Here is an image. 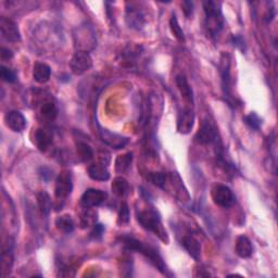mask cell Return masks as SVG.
<instances>
[{
	"label": "cell",
	"mask_w": 278,
	"mask_h": 278,
	"mask_svg": "<svg viewBox=\"0 0 278 278\" xmlns=\"http://www.w3.org/2000/svg\"><path fill=\"white\" fill-rule=\"evenodd\" d=\"M120 243L124 246V248L128 251H135L140 253L142 256H145L149 263L155 266L157 270L165 276H172V274L169 272L168 267L165 265L164 260H163L162 255L157 250L155 247H152L146 243H143L139 239L133 237L131 235H123L119 237Z\"/></svg>",
	"instance_id": "6da1fadb"
},
{
	"label": "cell",
	"mask_w": 278,
	"mask_h": 278,
	"mask_svg": "<svg viewBox=\"0 0 278 278\" xmlns=\"http://www.w3.org/2000/svg\"><path fill=\"white\" fill-rule=\"evenodd\" d=\"M136 216L137 222L143 229H146L147 232H150L158 236V238L163 243L165 244L169 243L168 232L165 231V228L163 227L161 216L156 210L147 209L139 211V212H137Z\"/></svg>",
	"instance_id": "7a4b0ae2"
},
{
	"label": "cell",
	"mask_w": 278,
	"mask_h": 278,
	"mask_svg": "<svg viewBox=\"0 0 278 278\" xmlns=\"http://www.w3.org/2000/svg\"><path fill=\"white\" fill-rule=\"evenodd\" d=\"M203 10L207 32L211 37L215 38L224 27V16L220 4L213 2V0H207V2H203Z\"/></svg>",
	"instance_id": "3957f363"
},
{
	"label": "cell",
	"mask_w": 278,
	"mask_h": 278,
	"mask_svg": "<svg viewBox=\"0 0 278 278\" xmlns=\"http://www.w3.org/2000/svg\"><path fill=\"white\" fill-rule=\"evenodd\" d=\"M219 75H220V84H222V91L225 98V101L228 103L229 107H236V100L233 97V88H232V76H231V58L227 53H223L220 57L219 61Z\"/></svg>",
	"instance_id": "277c9868"
},
{
	"label": "cell",
	"mask_w": 278,
	"mask_h": 278,
	"mask_svg": "<svg viewBox=\"0 0 278 278\" xmlns=\"http://www.w3.org/2000/svg\"><path fill=\"white\" fill-rule=\"evenodd\" d=\"M195 139L200 145H215L219 140L218 132L215 123L211 121L209 118H206L199 127L197 132Z\"/></svg>",
	"instance_id": "5b68a950"
},
{
	"label": "cell",
	"mask_w": 278,
	"mask_h": 278,
	"mask_svg": "<svg viewBox=\"0 0 278 278\" xmlns=\"http://www.w3.org/2000/svg\"><path fill=\"white\" fill-rule=\"evenodd\" d=\"M211 197L217 207L223 209L232 208L236 203V196L234 195L233 190L226 185H215L211 191Z\"/></svg>",
	"instance_id": "8992f818"
},
{
	"label": "cell",
	"mask_w": 278,
	"mask_h": 278,
	"mask_svg": "<svg viewBox=\"0 0 278 278\" xmlns=\"http://www.w3.org/2000/svg\"><path fill=\"white\" fill-rule=\"evenodd\" d=\"M73 190V178L69 171H62L55 179L54 196L58 201H64Z\"/></svg>",
	"instance_id": "52a82bcc"
},
{
	"label": "cell",
	"mask_w": 278,
	"mask_h": 278,
	"mask_svg": "<svg viewBox=\"0 0 278 278\" xmlns=\"http://www.w3.org/2000/svg\"><path fill=\"white\" fill-rule=\"evenodd\" d=\"M92 66V59L88 51L79 50L74 53L70 61V68L75 75H82L89 71Z\"/></svg>",
	"instance_id": "ba28073f"
},
{
	"label": "cell",
	"mask_w": 278,
	"mask_h": 278,
	"mask_svg": "<svg viewBox=\"0 0 278 278\" xmlns=\"http://www.w3.org/2000/svg\"><path fill=\"white\" fill-rule=\"evenodd\" d=\"M107 193L96 188H89L81 197V206L85 209H92L99 207L107 200Z\"/></svg>",
	"instance_id": "9c48e42d"
},
{
	"label": "cell",
	"mask_w": 278,
	"mask_h": 278,
	"mask_svg": "<svg viewBox=\"0 0 278 278\" xmlns=\"http://www.w3.org/2000/svg\"><path fill=\"white\" fill-rule=\"evenodd\" d=\"M0 32L8 42L17 43L21 41V34L17 24L6 16H2V18H0Z\"/></svg>",
	"instance_id": "30bf717a"
},
{
	"label": "cell",
	"mask_w": 278,
	"mask_h": 278,
	"mask_svg": "<svg viewBox=\"0 0 278 278\" xmlns=\"http://www.w3.org/2000/svg\"><path fill=\"white\" fill-rule=\"evenodd\" d=\"M99 136L105 145L114 149H122L125 147L129 141L127 137L119 135L117 133H112L101 126H99Z\"/></svg>",
	"instance_id": "8fae6325"
},
{
	"label": "cell",
	"mask_w": 278,
	"mask_h": 278,
	"mask_svg": "<svg viewBox=\"0 0 278 278\" xmlns=\"http://www.w3.org/2000/svg\"><path fill=\"white\" fill-rule=\"evenodd\" d=\"M125 21L128 27L139 31L146 23V16L141 9H139L134 4H131V7H127L126 9Z\"/></svg>",
	"instance_id": "7c38bea8"
},
{
	"label": "cell",
	"mask_w": 278,
	"mask_h": 278,
	"mask_svg": "<svg viewBox=\"0 0 278 278\" xmlns=\"http://www.w3.org/2000/svg\"><path fill=\"white\" fill-rule=\"evenodd\" d=\"M5 123L9 128L15 133L23 132L27 126L26 119L20 111L7 112L5 116Z\"/></svg>",
	"instance_id": "4fadbf2b"
},
{
	"label": "cell",
	"mask_w": 278,
	"mask_h": 278,
	"mask_svg": "<svg viewBox=\"0 0 278 278\" xmlns=\"http://www.w3.org/2000/svg\"><path fill=\"white\" fill-rule=\"evenodd\" d=\"M195 113L191 108H185L179 112L177 119V131L180 134H188L194 127Z\"/></svg>",
	"instance_id": "5bb4252c"
},
{
	"label": "cell",
	"mask_w": 278,
	"mask_h": 278,
	"mask_svg": "<svg viewBox=\"0 0 278 278\" xmlns=\"http://www.w3.org/2000/svg\"><path fill=\"white\" fill-rule=\"evenodd\" d=\"M88 175L91 179L97 181H107L110 179V172L105 163L99 161L90 164L87 169Z\"/></svg>",
	"instance_id": "9a60e30c"
},
{
	"label": "cell",
	"mask_w": 278,
	"mask_h": 278,
	"mask_svg": "<svg viewBox=\"0 0 278 278\" xmlns=\"http://www.w3.org/2000/svg\"><path fill=\"white\" fill-rule=\"evenodd\" d=\"M35 142L37 148L42 152L49 150L53 142V134L50 129L40 128L35 133Z\"/></svg>",
	"instance_id": "2e32d148"
},
{
	"label": "cell",
	"mask_w": 278,
	"mask_h": 278,
	"mask_svg": "<svg viewBox=\"0 0 278 278\" xmlns=\"http://www.w3.org/2000/svg\"><path fill=\"white\" fill-rule=\"evenodd\" d=\"M175 83H176V86L177 88L181 95V97H183V99L188 103L190 104L191 107L194 105V91H193V88H191V86L189 85L186 76L184 74H179L176 76L175 79Z\"/></svg>",
	"instance_id": "e0dca14e"
},
{
	"label": "cell",
	"mask_w": 278,
	"mask_h": 278,
	"mask_svg": "<svg viewBox=\"0 0 278 278\" xmlns=\"http://www.w3.org/2000/svg\"><path fill=\"white\" fill-rule=\"evenodd\" d=\"M181 245L185 248V250L188 252V254L195 258L196 261L200 260L201 256V245L198 239H196L194 236L186 235L183 237L181 240Z\"/></svg>",
	"instance_id": "ac0fdd59"
},
{
	"label": "cell",
	"mask_w": 278,
	"mask_h": 278,
	"mask_svg": "<svg viewBox=\"0 0 278 278\" xmlns=\"http://www.w3.org/2000/svg\"><path fill=\"white\" fill-rule=\"evenodd\" d=\"M236 254L242 258H248L252 255L253 247L250 242V239L246 236H239L236 240L235 245Z\"/></svg>",
	"instance_id": "d6986e66"
},
{
	"label": "cell",
	"mask_w": 278,
	"mask_h": 278,
	"mask_svg": "<svg viewBox=\"0 0 278 278\" xmlns=\"http://www.w3.org/2000/svg\"><path fill=\"white\" fill-rule=\"evenodd\" d=\"M50 76H51V68L49 65L43 62H36L34 64L33 78L35 82L40 84H45L50 80Z\"/></svg>",
	"instance_id": "ffe728a7"
},
{
	"label": "cell",
	"mask_w": 278,
	"mask_h": 278,
	"mask_svg": "<svg viewBox=\"0 0 278 278\" xmlns=\"http://www.w3.org/2000/svg\"><path fill=\"white\" fill-rule=\"evenodd\" d=\"M111 188H112V191L113 194L120 197V198H124L126 197L129 191H131V187H129V184L128 181L122 177V176H118L113 179V183L111 185Z\"/></svg>",
	"instance_id": "44dd1931"
},
{
	"label": "cell",
	"mask_w": 278,
	"mask_h": 278,
	"mask_svg": "<svg viewBox=\"0 0 278 278\" xmlns=\"http://www.w3.org/2000/svg\"><path fill=\"white\" fill-rule=\"evenodd\" d=\"M55 226L60 232H62L64 234H71L74 232V229H75L74 219L69 214H64V215H61L57 218L55 219Z\"/></svg>",
	"instance_id": "7402d4cb"
},
{
	"label": "cell",
	"mask_w": 278,
	"mask_h": 278,
	"mask_svg": "<svg viewBox=\"0 0 278 278\" xmlns=\"http://www.w3.org/2000/svg\"><path fill=\"white\" fill-rule=\"evenodd\" d=\"M58 108L52 101H45L41 108V116L47 122H52L58 117Z\"/></svg>",
	"instance_id": "603a6c76"
},
{
	"label": "cell",
	"mask_w": 278,
	"mask_h": 278,
	"mask_svg": "<svg viewBox=\"0 0 278 278\" xmlns=\"http://www.w3.org/2000/svg\"><path fill=\"white\" fill-rule=\"evenodd\" d=\"M37 205L44 216L49 215L52 209V200L46 191H42V193L37 195Z\"/></svg>",
	"instance_id": "cb8c5ba5"
},
{
	"label": "cell",
	"mask_w": 278,
	"mask_h": 278,
	"mask_svg": "<svg viewBox=\"0 0 278 278\" xmlns=\"http://www.w3.org/2000/svg\"><path fill=\"white\" fill-rule=\"evenodd\" d=\"M76 152H78V157L82 162H88L94 158V150L85 141L76 142Z\"/></svg>",
	"instance_id": "d4e9b609"
},
{
	"label": "cell",
	"mask_w": 278,
	"mask_h": 278,
	"mask_svg": "<svg viewBox=\"0 0 278 278\" xmlns=\"http://www.w3.org/2000/svg\"><path fill=\"white\" fill-rule=\"evenodd\" d=\"M12 265H13L12 245H9L7 248L3 249V253H2V267H3L4 276H6V271L10 273Z\"/></svg>",
	"instance_id": "484cf974"
},
{
	"label": "cell",
	"mask_w": 278,
	"mask_h": 278,
	"mask_svg": "<svg viewBox=\"0 0 278 278\" xmlns=\"http://www.w3.org/2000/svg\"><path fill=\"white\" fill-rule=\"evenodd\" d=\"M133 162V153L127 152L125 155L119 156L116 160V171L118 173H125L127 172L132 165Z\"/></svg>",
	"instance_id": "4316f807"
},
{
	"label": "cell",
	"mask_w": 278,
	"mask_h": 278,
	"mask_svg": "<svg viewBox=\"0 0 278 278\" xmlns=\"http://www.w3.org/2000/svg\"><path fill=\"white\" fill-rule=\"evenodd\" d=\"M147 179L155 186L161 189H165L169 180V175L165 173H161V172H150L147 175Z\"/></svg>",
	"instance_id": "83f0119b"
},
{
	"label": "cell",
	"mask_w": 278,
	"mask_h": 278,
	"mask_svg": "<svg viewBox=\"0 0 278 278\" xmlns=\"http://www.w3.org/2000/svg\"><path fill=\"white\" fill-rule=\"evenodd\" d=\"M170 27H171V31H172V34H173L175 36L176 40L180 43L185 42V34H184V31L183 28L180 27L179 23H178V20L176 17V14L173 13L171 16V20H170Z\"/></svg>",
	"instance_id": "f1b7e54d"
},
{
	"label": "cell",
	"mask_w": 278,
	"mask_h": 278,
	"mask_svg": "<svg viewBox=\"0 0 278 278\" xmlns=\"http://www.w3.org/2000/svg\"><path fill=\"white\" fill-rule=\"evenodd\" d=\"M244 122L247 126L253 131H258L262 126V119L255 112H251L248 116L244 117Z\"/></svg>",
	"instance_id": "f546056e"
},
{
	"label": "cell",
	"mask_w": 278,
	"mask_h": 278,
	"mask_svg": "<svg viewBox=\"0 0 278 278\" xmlns=\"http://www.w3.org/2000/svg\"><path fill=\"white\" fill-rule=\"evenodd\" d=\"M96 220H97V214H96L95 211H92V209H85V212L81 217L82 227H87L89 225L94 226L96 224Z\"/></svg>",
	"instance_id": "4dcf8cb0"
},
{
	"label": "cell",
	"mask_w": 278,
	"mask_h": 278,
	"mask_svg": "<svg viewBox=\"0 0 278 278\" xmlns=\"http://www.w3.org/2000/svg\"><path fill=\"white\" fill-rule=\"evenodd\" d=\"M129 208L126 202H122L119 214H118V224L119 225H127L129 223Z\"/></svg>",
	"instance_id": "1f68e13d"
},
{
	"label": "cell",
	"mask_w": 278,
	"mask_h": 278,
	"mask_svg": "<svg viewBox=\"0 0 278 278\" xmlns=\"http://www.w3.org/2000/svg\"><path fill=\"white\" fill-rule=\"evenodd\" d=\"M0 78L4 82L7 83H14L16 82V74L13 70L6 68V66H0Z\"/></svg>",
	"instance_id": "d6a6232c"
},
{
	"label": "cell",
	"mask_w": 278,
	"mask_h": 278,
	"mask_svg": "<svg viewBox=\"0 0 278 278\" xmlns=\"http://www.w3.org/2000/svg\"><path fill=\"white\" fill-rule=\"evenodd\" d=\"M232 40H233L234 46L237 47L238 49L240 50L243 53H245L246 52V49H247V45H246V42L244 40V37L242 35H233Z\"/></svg>",
	"instance_id": "836d02e7"
},
{
	"label": "cell",
	"mask_w": 278,
	"mask_h": 278,
	"mask_svg": "<svg viewBox=\"0 0 278 278\" xmlns=\"http://www.w3.org/2000/svg\"><path fill=\"white\" fill-rule=\"evenodd\" d=\"M104 232V227L103 225L100 224H95L92 227V231L90 232V237L94 239H99L102 237Z\"/></svg>",
	"instance_id": "e575fe53"
},
{
	"label": "cell",
	"mask_w": 278,
	"mask_h": 278,
	"mask_svg": "<svg viewBox=\"0 0 278 278\" xmlns=\"http://www.w3.org/2000/svg\"><path fill=\"white\" fill-rule=\"evenodd\" d=\"M183 11L187 18H190V16L194 13V3L193 2H184L183 3Z\"/></svg>",
	"instance_id": "d590c367"
},
{
	"label": "cell",
	"mask_w": 278,
	"mask_h": 278,
	"mask_svg": "<svg viewBox=\"0 0 278 278\" xmlns=\"http://www.w3.org/2000/svg\"><path fill=\"white\" fill-rule=\"evenodd\" d=\"M0 55H2V59L4 61H9L13 58V52L10 49H8V48H2Z\"/></svg>",
	"instance_id": "8d00e7d4"
},
{
	"label": "cell",
	"mask_w": 278,
	"mask_h": 278,
	"mask_svg": "<svg viewBox=\"0 0 278 278\" xmlns=\"http://www.w3.org/2000/svg\"><path fill=\"white\" fill-rule=\"evenodd\" d=\"M40 173H41L43 179H45V180H49L51 178V176H52L51 175L52 172L49 169H47V168H42Z\"/></svg>",
	"instance_id": "74e56055"
}]
</instances>
